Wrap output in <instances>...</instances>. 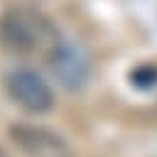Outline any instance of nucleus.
<instances>
[{
	"instance_id": "2",
	"label": "nucleus",
	"mask_w": 157,
	"mask_h": 157,
	"mask_svg": "<svg viewBox=\"0 0 157 157\" xmlns=\"http://www.w3.org/2000/svg\"><path fill=\"white\" fill-rule=\"evenodd\" d=\"M10 98L27 113H47L54 105V93L49 83L32 69H15L5 78Z\"/></svg>"
},
{
	"instance_id": "3",
	"label": "nucleus",
	"mask_w": 157,
	"mask_h": 157,
	"mask_svg": "<svg viewBox=\"0 0 157 157\" xmlns=\"http://www.w3.org/2000/svg\"><path fill=\"white\" fill-rule=\"evenodd\" d=\"M49 66H52L54 76L59 78V83L69 91L83 88L91 76V61H88L86 52L71 42H61L49 54Z\"/></svg>"
},
{
	"instance_id": "5",
	"label": "nucleus",
	"mask_w": 157,
	"mask_h": 157,
	"mask_svg": "<svg viewBox=\"0 0 157 157\" xmlns=\"http://www.w3.org/2000/svg\"><path fill=\"white\" fill-rule=\"evenodd\" d=\"M130 81H132V86H137V88H142V91H147V88H155L157 86V69L155 66H137L132 74H130Z\"/></svg>"
},
{
	"instance_id": "1",
	"label": "nucleus",
	"mask_w": 157,
	"mask_h": 157,
	"mask_svg": "<svg viewBox=\"0 0 157 157\" xmlns=\"http://www.w3.org/2000/svg\"><path fill=\"white\" fill-rule=\"evenodd\" d=\"M61 44L47 15L32 7H12L0 15V47L10 54H52Z\"/></svg>"
},
{
	"instance_id": "4",
	"label": "nucleus",
	"mask_w": 157,
	"mask_h": 157,
	"mask_svg": "<svg viewBox=\"0 0 157 157\" xmlns=\"http://www.w3.org/2000/svg\"><path fill=\"white\" fill-rule=\"evenodd\" d=\"M10 135L29 157H69V147L64 145V140L47 128L15 125Z\"/></svg>"
}]
</instances>
